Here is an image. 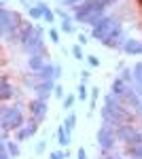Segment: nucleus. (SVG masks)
<instances>
[{"instance_id": "f257e3e1", "label": "nucleus", "mask_w": 142, "mask_h": 159, "mask_svg": "<svg viewBox=\"0 0 142 159\" xmlns=\"http://www.w3.org/2000/svg\"><path fill=\"white\" fill-rule=\"evenodd\" d=\"M100 115H102V121L104 123L115 125V127L121 125V123H131L134 121V115H131L130 110L121 104V100L115 98L112 93H108L106 98H104V106L100 110Z\"/></svg>"}, {"instance_id": "f03ea898", "label": "nucleus", "mask_w": 142, "mask_h": 159, "mask_svg": "<svg viewBox=\"0 0 142 159\" xmlns=\"http://www.w3.org/2000/svg\"><path fill=\"white\" fill-rule=\"evenodd\" d=\"M19 28H21V17L17 13L9 11L7 7H0V38L17 40Z\"/></svg>"}, {"instance_id": "7ed1b4c3", "label": "nucleus", "mask_w": 142, "mask_h": 159, "mask_svg": "<svg viewBox=\"0 0 142 159\" xmlns=\"http://www.w3.org/2000/svg\"><path fill=\"white\" fill-rule=\"evenodd\" d=\"M24 123L25 117L19 106H7V108L0 110V125H2L4 132H17Z\"/></svg>"}, {"instance_id": "20e7f679", "label": "nucleus", "mask_w": 142, "mask_h": 159, "mask_svg": "<svg viewBox=\"0 0 142 159\" xmlns=\"http://www.w3.org/2000/svg\"><path fill=\"white\" fill-rule=\"evenodd\" d=\"M95 140H98V147L102 153H108V151H112L115 144H117V134H115V125H108V123H102L100 125V129H98V136H95Z\"/></svg>"}, {"instance_id": "39448f33", "label": "nucleus", "mask_w": 142, "mask_h": 159, "mask_svg": "<svg viewBox=\"0 0 142 159\" xmlns=\"http://www.w3.org/2000/svg\"><path fill=\"white\" fill-rule=\"evenodd\" d=\"M115 134H117V140L127 144V147H136L140 144V132L131 125V123H121L115 127Z\"/></svg>"}, {"instance_id": "423d86ee", "label": "nucleus", "mask_w": 142, "mask_h": 159, "mask_svg": "<svg viewBox=\"0 0 142 159\" xmlns=\"http://www.w3.org/2000/svg\"><path fill=\"white\" fill-rule=\"evenodd\" d=\"M117 25H121V21H119L117 17L106 15V17H104L100 24L95 25V28H91V36H94L95 40H100V43H102V40H104V38H106L108 34H110V32L117 28Z\"/></svg>"}, {"instance_id": "0eeeda50", "label": "nucleus", "mask_w": 142, "mask_h": 159, "mask_svg": "<svg viewBox=\"0 0 142 159\" xmlns=\"http://www.w3.org/2000/svg\"><path fill=\"white\" fill-rule=\"evenodd\" d=\"M125 40H127V34H125V30H123V25H117L110 34H108L104 40H102V45L108 47V49H123V45H125Z\"/></svg>"}, {"instance_id": "6e6552de", "label": "nucleus", "mask_w": 142, "mask_h": 159, "mask_svg": "<svg viewBox=\"0 0 142 159\" xmlns=\"http://www.w3.org/2000/svg\"><path fill=\"white\" fill-rule=\"evenodd\" d=\"M24 49L30 53V55H34V53H40V55H47V49H45V40H43V30L40 28H36L34 36L30 38L28 43L24 45Z\"/></svg>"}, {"instance_id": "1a4fd4ad", "label": "nucleus", "mask_w": 142, "mask_h": 159, "mask_svg": "<svg viewBox=\"0 0 142 159\" xmlns=\"http://www.w3.org/2000/svg\"><path fill=\"white\" fill-rule=\"evenodd\" d=\"M38 132V121H36L34 117L30 119V121H25L15 134H17V142H24V140H28V138H32V136Z\"/></svg>"}, {"instance_id": "9d476101", "label": "nucleus", "mask_w": 142, "mask_h": 159, "mask_svg": "<svg viewBox=\"0 0 142 159\" xmlns=\"http://www.w3.org/2000/svg\"><path fill=\"white\" fill-rule=\"evenodd\" d=\"M28 108H30V115L34 117L36 121H40V119H45V115H47V102L34 98L30 104H28Z\"/></svg>"}, {"instance_id": "9b49d317", "label": "nucleus", "mask_w": 142, "mask_h": 159, "mask_svg": "<svg viewBox=\"0 0 142 159\" xmlns=\"http://www.w3.org/2000/svg\"><path fill=\"white\" fill-rule=\"evenodd\" d=\"M53 89H55V81H40V83L34 85V93H36L38 100H45L47 102V98L51 96Z\"/></svg>"}, {"instance_id": "f8f14e48", "label": "nucleus", "mask_w": 142, "mask_h": 159, "mask_svg": "<svg viewBox=\"0 0 142 159\" xmlns=\"http://www.w3.org/2000/svg\"><path fill=\"white\" fill-rule=\"evenodd\" d=\"M130 87H131V85H127V83H125V81L121 79V76H117V79L112 81V85H110V93H112L115 98L123 100V96H125V93L130 91Z\"/></svg>"}, {"instance_id": "ddd939ff", "label": "nucleus", "mask_w": 142, "mask_h": 159, "mask_svg": "<svg viewBox=\"0 0 142 159\" xmlns=\"http://www.w3.org/2000/svg\"><path fill=\"white\" fill-rule=\"evenodd\" d=\"M34 32H36L34 24H24L21 28H19V32H17V40H19V45L24 47L25 43H28L30 38L34 36Z\"/></svg>"}, {"instance_id": "4468645a", "label": "nucleus", "mask_w": 142, "mask_h": 159, "mask_svg": "<svg viewBox=\"0 0 142 159\" xmlns=\"http://www.w3.org/2000/svg\"><path fill=\"white\" fill-rule=\"evenodd\" d=\"M123 51L127 55H142V40H136V38H127L125 45H123Z\"/></svg>"}, {"instance_id": "2eb2a0df", "label": "nucleus", "mask_w": 142, "mask_h": 159, "mask_svg": "<svg viewBox=\"0 0 142 159\" xmlns=\"http://www.w3.org/2000/svg\"><path fill=\"white\" fill-rule=\"evenodd\" d=\"M15 98V87L7 81V76L4 79H0V102H4V100H11Z\"/></svg>"}, {"instance_id": "dca6fc26", "label": "nucleus", "mask_w": 142, "mask_h": 159, "mask_svg": "<svg viewBox=\"0 0 142 159\" xmlns=\"http://www.w3.org/2000/svg\"><path fill=\"white\" fill-rule=\"evenodd\" d=\"M45 57L47 55H40V53H34V55H30L28 57V66H30V70H34V72H38L47 61H45Z\"/></svg>"}, {"instance_id": "f3484780", "label": "nucleus", "mask_w": 142, "mask_h": 159, "mask_svg": "<svg viewBox=\"0 0 142 159\" xmlns=\"http://www.w3.org/2000/svg\"><path fill=\"white\" fill-rule=\"evenodd\" d=\"M45 9H49L45 2H36V4H32V7H28V15H30L32 19H43Z\"/></svg>"}, {"instance_id": "a211bd4d", "label": "nucleus", "mask_w": 142, "mask_h": 159, "mask_svg": "<svg viewBox=\"0 0 142 159\" xmlns=\"http://www.w3.org/2000/svg\"><path fill=\"white\" fill-rule=\"evenodd\" d=\"M70 140H72V136L64 129V125H59V127H57V142H59V147H70Z\"/></svg>"}, {"instance_id": "6ab92c4d", "label": "nucleus", "mask_w": 142, "mask_h": 159, "mask_svg": "<svg viewBox=\"0 0 142 159\" xmlns=\"http://www.w3.org/2000/svg\"><path fill=\"white\" fill-rule=\"evenodd\" d=\"M104 17H106V11H98V13H94L91 17H87L83 24H85V25H89V28H95V25L100 24V21H102Z\"/></svg>"}, {"instance_id": "aec40b11", "label": "nucleus", "mask_w": 142, "mask_h": 159, "mask_svg": "<svg viewBox=\"0 0 142 159\" xmlns=\"http://www.w3.org/2000/svg\"><path fill=\"white\" fill-rule=\"evenodd\" d=\"M62 125H64V129L72 136V129L76 127V115H74V112H68V117L64 119V123H62Z\"/></svg>"}, {"instance_id": "412c9836", "label": "nucleus", "mask_w": 142, "mask_h": 159, "mask_svg": "<svg viewBox=\"0 0 142 159\" xmlns=\"http://www.w3.org/2000/svg\"><path fill=\"white\" fill-rule=\"evenodd\" d=\"M131 74H134V81L138 85V91H142V61H138L134 68H131Z\"/></svg>"}, {"instance_id": "4be33fe9", "label": "nucleus", "mask_w": 142, "mask_h": 159, "mask_svg": "<svg viewBox=\"0 0 142 159\" xmlns=\"http://www.w3.org/2000/svg\"><path fill=\"white\" fill-rule=\"evenodd\" d=\"M4 147H7V153L11 157H19V144L15 140H4Z\"/></svg>"}, {"instance_id": "5701e85b", "label": "nucleus", "mask_w": 142, "mask_h": 159, "mask_svg": "<svg viewBox=\"0 0 142 159\" xmlns=\"http://www.w3.org/2000/svg\"><path fill=\"white\" fill-rule=\"evenodd\" d=\"M98 98H100V89L94 87V89H89V110L95 108V104H98Z\"/></svg>"}, {"instance_id": "b1692460", "label": "nucleus", "mask_w": 142, "mask_h": 159, "mask_svg": "<svg viewBox=\"0 0 142 159\" xmlns=\"http://www.w3.org/2000/svg\"><path fill=\"white\" fill-rule=\"evenodd\" d=\"M62 30H64L66 34H74V32H76V28H74V24H72V19H70V17L62 19Z\"/></svg>"}, {"instance_id": "393cba45", "label": "nucleus", "mask_w": 142, "mask_h": 159, "mask_svg": "<svg viewBox=\"0 0 142 159\" xmlns=\"http://www.w3.org/2000/svg\"><path fill=\"white\" fill-rule=\"evenodd\" d=\"M127 155L131 159H142V144H136V147H127Z\"/></svg>"}, {"instance_id": "a878e982", "label": "nucleus", "mask_w": 142, "mask_h": 159, "mask_svg": "<svg viewBox=\"0 0 142 159\" xmlns=\"http://www.w3.org/2000/svg\"><path fill=\"white\" fill-rule=\"evenodd\" d=\"M87 96H89V89H87V83H81V85H79V93H76V98L79 100H87Z\"/></svg>"}, {"instance_id": "bb28decb", "label": "nucleus", "mask_w": 142, "mask_h": 159, "mask_svg": "<svg viewBox=\"0 0 142 159\" xmlns=\"http://www.w3.org/2000/svg\"><path fill=\"white\" fill-rule=\"evenodd\" d=\"M70 53L74 55V60H85V55H83V49H81V45H72V49H70Z\"/></svg>"}, {"instance_id": "cd10ccee", "label": "nucleus", "mask_w": 142, "mask_h": 159, "mask_svg": "<svg viewBox=\"0 0 142 159\" xmlns=\"http://www.w3.org/2000/svg\"><path fill=\"white\" fill-rule=\"evenodd\" d=\"M74 100H76V96H72V93L64 96V100H62V102H64V108L70 110V108H72V104H74Z\"/></svg>"}, {"instance_id": "c85d7f7f", "label": "nucleus", "mask_w": 142, "mask_h": 159, "mask_svg": "<svg viewBox=\"0 0 142 159\" xmlns=\"http://www.w3.org/2000/svg\"><path fill=\"white\" fill-rule=\"evenodd\" d=\"M43 19H45L47 24H55V13L49 11V9H45V13H43Z\"/></svg>"}, {"instance_id": "c756f323", "label": "nucleus", "mask_w": 142, "mask_h": 159, "mask_svg": "<svg viewBox=\"0 0 142 159\" xmlns=\"http://www.w3.org/2000/svg\"><path fill=\"white\" fill-rule=\"evenodd\" d=\"M121 79H123V81H125L127 85H131V81H134V74H131V70H130V68H125V70L121 72Z\"/></svg>"}, {"instance_id": "7c9ffc66", "label": "nucleus", "mask_w": 142, "mask_h": 159, "mask_svg": "<svg viewBox=\"0 0 142 159\" xmlns=\"http://www.w3.org/2000/svg\"><path fill=\"white\" fill-rule=\"evenodd\" d=\"M45 148H47V140H38L34 147V153L36 155H40V153H45Z\"/></svg>"}, {"instance_id": "2f4dec72", "label": "nucleus", "mask_w": 142, "mask_h": 159, "mask_svg": "<svg viewBox=\"0 0 142 159\" xmlns=\"http://www.w3.org/2000/svg\"><path fill=\"white\" fill-rule=\"evenodd\" d=\"M49 38H51L53 45H57V43H59V32L55 30V28H49Z\"/></svg>"}, {"instance_id": "473e14b6", "label": "nucleus", "mask_w": 142, "mask_h": 159, "mask_svg": "<svg viewBox=\"0 0 142 159\" xmlns=\"http://www.w3.org/2000/svg\"><path fill=\"white\" fill-rule=\"evenodd\" d=\"M53 96H55V98H59V100H64V87L55 83V89H53Z\"/></svg>"}, {"instance_id": "72a5a7b5", "label": "nucleus", "mask_w": 142, "mask_h": 159, "mask_svg": "<svg viewBox=\"0 0 142 159\" xmlns=\"http://www.w3.org/2000/svg\"><path fill=\"white\" fill-rule=\"evenodd\" d=\"M87 61H89V66H91V68H98V66H100L98 55H87Z\"/></svg>"}, {"instance_id": "f704fd0d", "label": "nucleus", "mask_w": 142, "mask_h": 159, "mask_svg": "<svg viewBox=\"0 0 142 159\" xmlns=\"http://www.w3.org/2000/svg\"><path fill=\"white\" fill-rule=\"evenodd\" d=\"M66 157H68V155H66L64 151H53V153L49 155V159H66Z\"/></svg>"}, {"instance_id": "c9c22d12", "label": "nucleus", "mask_w": 142, "mask_h": 159, "mask_svg": "<svg viewBox=\"0 0 142 159\" xmlns=\"http://www.w3.org/2000/svg\"><path fill=\"white\" fill-rule=\"evenodd\" d=\"M0 159H13L9 153H7V147H0Z\"/></svg>"}, {"instance_id": "e433bc0d", "label": "nucleus", "mask_w": 142, "mask_h": 159, "mask_svg": "<svg viewBox=\"0 0 142 159\" xmlns=\"http://www.w3.org/2000/svg\"><path fill=\"white\" fill-rule=\"evenodd\" d=\"M89 76H91V72H89V70H83V72H81V83H87Z\"/></svg>"}, {"instance_id": "4c0bfd02", "label": "nucleus", "mask_w": 142, "mask_h": 159, "mask_svg": "<svg viewBox=\"0 0 142 159\" xmlns=\"http://www.w3.org/2000/svg\"><path fill=\"white\" fill-rule=\"evenodd\" d=\"M79 2H83V0H64V4H66V7H76V4H79Z\"/></svg>"}, {"instance_id": "58836bf2", "label": "nucleus", "mask_w": 142, "mask_h": 159, "mask_svg": "<svg viewBox=\"0 0 142 159\" xmlns=\"http://www.w3.org/2000/svg\"><path fill=\"white\" fill-rule=\"evenodd\" d=\"M87 43H89L87 34H79V45H87Z\"/></svg>"}, {"instance_id": "ea45409f", "label": "nucleus", "mask_w": 142, "mask_h": 159, "mask_svg": "<svg viewBox=\"0 0 142 159\" xmlns=\"http://www.w3.org/2000/svg\"><path fill=\"white\" fill-rule=\"evenodd\" d=\"M76 157H79V159H87V153H85V148H83V147L76 151Z\"/></svg>"}, {"instance_id": "a19ab883", "label": "nucleus", "mask_w": 142, "mask_h": 159, "mask_svg": "<svg viewBox=\"0 0 142 159\" xmlns=\"http://www.w3.org/2000/svg\"><path fill=\"white\" fill-rule=\"evenodd\" d=\"M59 76H62V66H59V64H55V81H57Z\"/></svg>"}, {"instance_id": "79ce46f5", "label": "nucleus", "mask_w": 142, "mask_h": 159, "mask_svg": "<svg viewBox=\"0 0 142 159\" xmlns=\"http://www.w3.org/2000/svg\"><path fill=\"white\" fill-rule=\"evenodd\" d=\"M102 159H121V157H115V155H106V157H102Z\"/></svg>"}, {"instance_id": "37998d69", "label": "nucleus", "mask_w": 142, "mask_h": 159, "mask_svg": "<svg viewBox=\"0 0 142 159\" xmlns=\"http://www.w3.org/2000/svg\"><path fill=\"white\" fill-rule=\"evenodd\" d=\"M0 147H4V138L2 136H0Z\"/></svg>"}, {"instance_id": "c03bdc74", "label": "nucleus", "mask_w": 142, "mask_h": 159, "mask_svg": "<svg viewBox=\"0 0 142 159\" xmlns=\"http://www.w3.org/2000/svg\"><path fill=\"white\" fill-rule=\"evenodd\" d=\"M0 7H4V0H0Z\"/></svg>"}, {"instance_id": "a18cd8bd", "label": "nucleus", "mask_w": 142, "mask_h": 159, "mask_svg": "<svg viewBox=\"0 0 142 159\" xmlns=\"http://www.w3.org/2000/svg\"><path fill=\"white\" fill-rule=\"evenodd\" d=\"M140 144H142V132H140Z\"/></svg>"}, {"instance_id": "49530a36", "label": "nucleus", "mask_w": 142, "mask_h": 159, "mask_svg": "<svg viewBox=\"0 0 142 159\" xmlns=\"http://www.w3.org/2000/svg\"><path fill=\"white\" fill-rule=\"evenodd\" d=\"M138 93H140V100H142V91H138Z\"/></svg>"}, {"instance_id": "de8ad7c7", "label": "nucleus", "mask_w": 142, "mask_h": 159, "mask_svg": "<svg viewBox=\"0 0 142 159\" xmlns=\"http://www.w3.org/2000/svg\"><path fill=\"white\" fill-rule=\"evenodd\" d=\"M0 129H2V125H0Z\"/></svg>"}]
</instances>
